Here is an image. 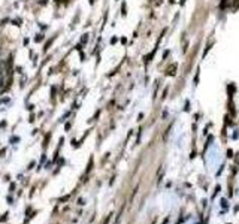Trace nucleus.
Listing matches in <instances>:
<instances>
[{
    "instance_id": "obj_1",
    "label": "nucleus",
    "mask_w": 239,
    "mask_h": 224,
    "mask_svg": "<svg viewBox=\"0 0 239 224\" xmlns=\"http://www.w3.org/2000/svg\"><path fill=\"white\" fill-rule=\"evenodd\" d=\"M14 58H12V55L8 58V61H6V75H8V88L11 87V84H12V75H14V69H12V64H14V61H12Z\"/></svg>"
},
{
    "instance_id": "obj_2",
    "label": "nucleus",
    "mask_w": 239,
    "mask_h": 224,
    "mask_svg": "<svg viewBox=\"0 0 239 224\" xmlns=\"http://www.w3.org/2000/svg\"><path fill=\"white\" fill-rule=\"evenodd\" d=\"M3 87V70H2V66H0V88Z\"/></svg>"
},
{
    "instance_id": "obj_3",
    "label": "nucleus",
    "mask_w": 239,
    "mask_h": 224,
    "mask_svg": "<svg viewBox=\"0 0 239 224\" xmlns=\"http://www.w3.org/2000/svg\"><path fill=\"white\" fill-rule=\"evenodd\" d=\"M52 42H54V39H49V41H48V42H46V45H45V48H44V49H45V51H46V49H48V48H49V46H51V43H52Z\"/></svg>"
},
{
    "instance_id": "obj_4",
    "label": "nucleus",
    "mask_w": 239,
    "mask_h": 224,
    "mask_svg": "<svg viewBox=\"0 0 239 224\" xmlns=\"http://www.w3.org/2000/svg\"><path fill=\"white\" fill-rule=\"evenodd\" d=\"M121 11H123V15H126V5L123 3V8H121Z\"/></svg>"
},
{
    "instance_id": "obj_5",
    "label": "nucleus",
    "mask_w": 239,
    "mask_h": 224,
    "mask_svg": "<svg viewBox=\"0 0 239 224\" xmlns=\"http://www.w3.org/2000/svg\"><path fill=\"white\" fill-rule=\"evenodd\" d=\"M58 2H64V3H66V0H58Z\"/></svg>"
}]
</instances>
